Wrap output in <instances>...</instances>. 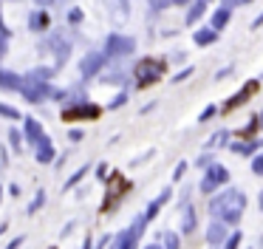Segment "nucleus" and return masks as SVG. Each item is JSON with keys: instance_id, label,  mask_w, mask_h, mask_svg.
<instances>
[{"instance_id": "f03ea898", "label": "nucleus", "mask_w": 263, "mask_h": 249, "mask_svg": "<svg viewBox=\"0 0 263 249\" xmlns=\"http://www.w3.org/2000/svg\"><path fill=\"white\" fill-rule=\"evenodd\" d=\"M99 116V108H77V111L63 113L65 122H74V119H97Z\"/></svg>"}, {"instance_id": "f257e3e1", "label": "nucleus", "mask_w": 263, "mask_h": 249, "mask_svg": "<svg viewBox=\"0 0 263 249\" xmlns=\"http://www.w3.org/2000/svg\"><path fill=\"white\" fill-rule=\"evenodd\" d=\"M161 77H164V62L161 60H144L142 65H139V85H142V88L159 82Z\"/></svg>"}]
</instances>
